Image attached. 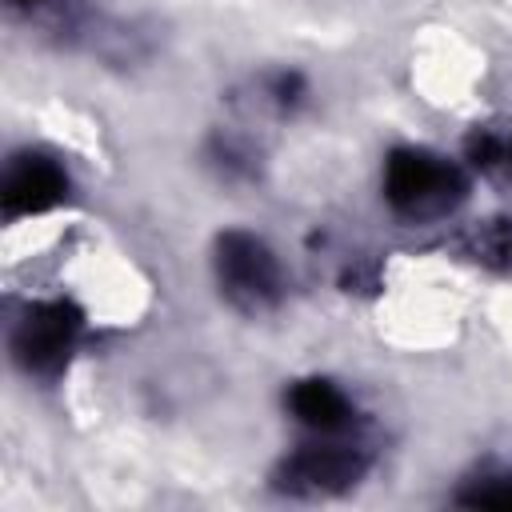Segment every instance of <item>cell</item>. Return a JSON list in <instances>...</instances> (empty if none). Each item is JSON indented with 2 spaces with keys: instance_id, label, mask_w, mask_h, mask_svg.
Here are the masks:
<instances>
[{
  "instance_id": "cell-1",
  "label": "cell",
  "mask_w": 512,
  "mask_h": 512,
  "mask_svg": "<svg viewBox=\"0 0 512 512\" xmlns=\"http://www.w3.org/2000/svg\"><path fill=\"white\" fill-rule=\"evenodd\" d=\"M384 196L396 212L404 216H440L448 212L460 196H464V180L452 164H444L432 152H416V148H400L388 156L384 168Z\"/></svg>"
},
{
  "instance_id": "cell-2",
  "label": "cell",
  "mask_w": 512,
  "mask_h": 512,
  "mask_svg": "<svg viewBox=\"0 0 512 512\" xmlns=\"http://www.w3.org/2000/svg\"><path fill=\"white\" fill-rule=\"evenodd\" d=\"M216 272L232 304L256 312L276 304L280 296V268L264 240L248 232H224L216 244Z\"/></svg>"
},
{
  "instance_id": "cell-3",
  "label": "cell",
  "mask_w": 512,
  "mask_h": 512,
  "mask_svg": "<svg viewBox=\"0 0 512 512\" xmlns=\"http://www.w3.org/2000/svg\"><path fill=\"white\" fill-rule=\"evenodd\" d=\"M368 468V452L360 444H344V440H324V444H304L300 452H292L280 472L276 484L292 496H332L352 488Z\"/></svg>"
},
{
  "instance_id": "cell-4",
  "label": "cell",
  "mask_w": 512,
  "mask_h": 512,
  "mask_svg": "<svg viewBox=\"0 0 512 512\" xmlns=\"http://www.w3.org/2000/svg\"><path fill=\"white\" fill-rule=\"evenodd\" d=\"M76 332H80V312L68 300H48V304H36L20 320V328L12 336V352L28 372L48 376L68 360Z\"/></svg>"
},
{
  "instance_id": "cell-5",
  "label": "cell",
  "mask_w": 512,
  "mask_h": 512,
  "mask_svg": "<svg viewBox=\"0 0 512 512\" xmlns=\"http://www.w3.org/2000/svg\"><path fill=\"white\" fill-rule=\"evenodd\" d=\"M64 172L44 160V156H24L20 164H12L8 180H4V212L8 216H32V212H48L52 204L64 200Z\"/></svg>"
},
{
  "instance_id": "cell-6",
  "label": "cell",
  "mask_w": 512,
  "mask_h": 512,
  "mask_svg": "<svg viewBox=\"0 0 512 512\" xmlns=\"http://www.w3.org/2000/svg\"><path fill=\"white\" fill-rule=\"evenodd\" d=\"M288 404H292V416L316 432H340L352 420L348 396L328 380H300L288 392Z\"/></svg>"
},
{
  "instance_id": "cell-7",
  "label": "cell",
  "mask_w": 512,
  "mask_h": 512,
  "mask_svg": "<svg viewBox=\"0 0 512 512\" xmlns=\"http://www.w3.org/2000/svg\"><path fill=\"white\" fill-rule=\"evenodd\" d=\"M468 156L484 172H512V128H476L468 136Z\"/></svg>"
},
{
  "instance_id": "cell-8",
  "label": "cell",
  "mask_w": 512,
  "mask_h": 512,
  "mask_svg": "<svg viewBox=\"0 0 512 512\" xmlns=\"http://www.w3.org/2000/svg\"><path fill=\"white\" fill-rule=\"evenodd\" d=\"M456 500H460V504H468V508H496V512H512V472L480 476V480H472Z\"/></svg>"
},
{
  "instance_id": "cell-9",
  "label": "cell",
  "mask_w": 512,
  "mask_h": 512,
  "mask_svg": "<svg viewBox=\"0 0 512 512\" xmlns=\"http://www.w3.org/2000/svg\"><path fill=\"white\" fill-rule=\"evenodd\" d=\"M472 256L484 260V264H500V268H512V224L496 220L488 228H480L472 236Z\"/></svg>"
},
{
  "instance_id": "cell-10",
  "label": "cell",
  "mask_w": 512,
  "mask_h": 512,
  "mask_svg": "<svg viewBox=\"0 0 512 512\" xmlns=\"http://www.w3.org/2000/svg\"><path fill=\"white\" fill-rule=\"evenodd\" d=\"M296 96H300V76H280V80H276V100L288 104V100H296Z\"/></svg>"
},
{
  "instance_id": "cell-11",
  "label": "cell",
  "mask_w": 512,
  "mask_h": 512,
  "mask_svg": "<svg viewBox=\"0 0 512 512\" xmlns=\"http://www.w3.org/2000/svg\"><path fill=\"white\" fill-rule=\"evenodd\" d=\"M16 4H32V0H16Z\"/></svg>"
}]
</instances>
